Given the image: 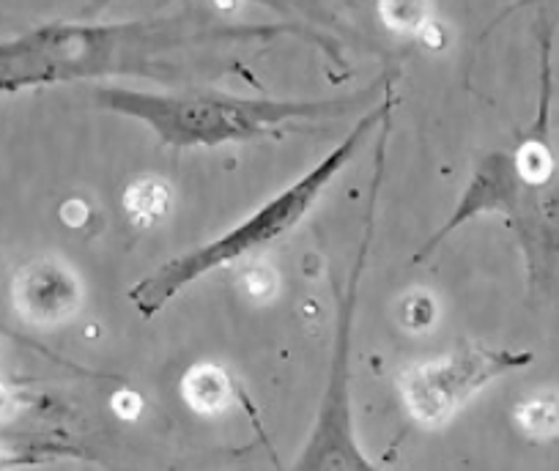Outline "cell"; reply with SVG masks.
<instances>
[{
  "instance_id": "3",
  "label": "cell",
  "mask_w": 559,
  "mask_h": 471,
  "mask_svg": "<svg viewBox=\"0 0 559 471\" xmlns=\"http://www.w3.org/2000/svg\"><path fill=\"white\" fill-rule=\"evenodd\" d=\"M530 357H515L504 351H483V348H461L448 360L417 365L403 376V398L408 411L426 425H442L472 392L488 378L524 365Z\"/></svg>"
},
{
  "instance_id": "8",
  "label": "cell",
  "mask_w": 559,
  "mask_h": 471,
  "mask_svg": "<svg viewBox=\"0 0 559 471\" xmlns=\"http://www.w3.org/2000/svg\"><path fill=\"white\" fill-rule=\"evenodd\" d=\"M521 425L530 433H554L559 427V400H535L521 411Z\"/></svg>"
},
{
  "instance_id": "5",
  "label": "cell",
  "mask_w": 559,
  "mask_h": 471,
  "mask_svg": "<svg viewBox=\"0 0 559 471\" xmlns=\"http://www.w3.org/2000/svg\"><path fill=\"white\" fill-rule=\"evenodd\" d=\"M185 400L198 414H219L234 400V389L217 365H195L185 376Z\"/></svg>"
},
{
  "instance_id": "1",
  "label": "cell",
  "mask_w": 559,
  "mask_h": 471,
  "mask_svg": "<svg viewBox=\"0 0 559 471\" xmlns=\"http://www.w3.org/2000/svg\"><path fill=\"white\" fill-rule=\"evenodd\" d=\"M386 110H390V105H381L379 110H373L368 118H362V124L354 126L352 135H348L335 152L326 154L310 173H305L302 179L294 181L292 186H286L277 197L263 203L252 217H247L245 222L236 225L230 233L219 235V239H214L206 247L192 250V253L170 261V264H165L157 275L148 277L146 282H140L132 291V302L138 304L140 313L154 315L165 302H170L187 282L198 280L201 275L219 269V266L225 264H234V261L245 258L247 253L269 247V244H274L286 233H292V228H297L305 219V214L310 212V206L319 201V195L326 190V184L346 168L348 159L354 157L359 143L365 141L370 126H373L379 118H386Z\"/></svg>"
},
{
  "instance_id": "9",
  "label": "cell",
  "mask_w": 559,
  "mask_h": 471,
  "mask_svg": "<svg viewBox=\"0 0 559 471\" xmlns=\"http://www.w3.org/2000/svg\"><path fill=\"white\" fill-rule=\"evenodd\" d=\"M112 409H116L118 416H123V420H134V416L140 414V409H143V400L138 398L134 392H118L116 398H112Z\"/></svg>"
},
{
  "instance_id": "7",
  "label": "cell",
  "mask_w": 559,
  "mask_h": 471,
  "mask_svg": "<svg viewBox=\"0 0 559 471\" xmlns=\"http://www.w3.org/2000/svg\"><path fill=\"white\" fill-rule=\"evenodd\" d=\"M515 168L530 184H540L551 173V157L546 154L543 143H526L519 157H515Z\"/></svg>"
},
{
  "instance_id": "6",
  "label": "cell",
  "mask_w": 559,
  "mask_h": 471,
  "mask_svg": "<svg viewBox=\"0 0 559 471\" xmlns=\"http://www.w3.org/2000/svg\"><path fill=\"white\" fill-rule=\"evenodd\" d=\"M127 212L132 214L138 222H152V219L163 217L168 212V186L159 181H138L129 186L127 192Z\"/></svg>"
},
{
  "instance_id": "10",
  "label": "cell",
  "mask_w": 559,
  "mask_h": 471,
  "mask_svg": "<svg viewBox=\"0 0 559 471\" xmlns=\"http://www.w3.org/2000/svg\"><path fill=\"white\" fill-rule=\"evenodd\" d=\"M85 214H88V212H85V206H83V203H74V201H72V203H67V206L61 208V217L67 219V222L72 225V228H78V225L83 222V219H85Z\"/></svg>"
},
{
  "instance_id": "2",
  "label": "cell",
  "mask_w": 559,
  "mask_h": 471,
  "mask_svg": "<svg viewBox=\"0 0 559 471\" xmlns=\"http://www.w3.org/2000/svg\"><path fill=\"white\" fill-rule=\"evenodd\" d=\"M123 112L146 118L165 141L223 143L255 137L283 124L288 118L316 116L321 105H283V101H239V99H163V96L107 94Z\"/></svg>"
},
{
  "instance_id": "4",
  "label": "cell",
  "mask_w": 559,
  "mask_h": 471,
  "mask_svg": "<svg viewBox=\"0 0 559 471\" xmlns=\"http://www.w3.org/2000/svg\"><path fill=\"white\" fill-rule=\"evenodd\" d=\"M14 304L31 324H61L80 307V282L58 258H36L17 271Z\"/></svg>"
}]
</instances>
